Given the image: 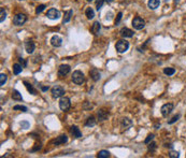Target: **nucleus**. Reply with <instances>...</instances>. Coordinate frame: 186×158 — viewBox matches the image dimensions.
Segmentation results:
<instances>
[{"label": "nucleus", "mask_w": 186, "mask_h": 158, "mask_svg": "<svg viewBox=\"0 0 186 158\" xmlns=\"http://www.w3.org/2000/svg\"><path fill=\"white\" fill-rule=\"evenodd\" d=\"M72 81L77 85L83 84L85 81V77H84V74H83V72H81V71H79V70L74 71L73 73H72Z\"/></svg>", "instance_id": "f257e3e1"}, {"label": "nucleus", "mask_w": 186, "mask_h": 158, "mask_svg": "<svg viewBox=\"0 0 186 158\" xmlns=\"http://www.w3.org/2000/svg\"><path fill=\"white\" fill-rule=\"evenodd\" d=\"M129 47V42L126 40H119L115 44V49L118 53H125Z\"/></svg>", "instance_id": "f03ea898"}, {"label": "nucleus", "mask_w": 186, "mask_h": 158, "mask_svg": "<svg viewBox=\"0 0 186 158\" xmlns=\"http://www.w3.org/2000/svg\"><path fill=\"white\" fill-rule=\"evenodd\" d=\"M51 94H52V97L54 99L60 98V97H63V96L65 95V89H63L61 86H59V85H56V86H54V87L52 88Z\"/></svg>", "instance_id": "7ed1b4c3"}, {"label": "nucleus", "mask_w": 186, "mask_h": 158, "mask_svg": "<svg viewBox=\"0 0 186 158\" xmlns=\"http://www.w3.org/2000/svg\"><path fill=\"white\" fill-rule=\"evenodd\" d=\"M132 27L134 29H137V30H141V29H143L145 27V21L140 16H136L132 19Z\"/></svg>", "instance_id": "20e7f679"}, {"label": "nucleus", "mask_w": 186, "mask_h": 158, "mask_svg": "<svg viewBox=\"0 0 186 158\" xmlns=\"http://www.w3.org/2000/svg\"><path fill=\"white\" fill-rule=\"evenodd\" d=\"M27 21V16L23 13H20V14H16L13 18V24L15 26H22V25H24Z\"/></svg>", "instance_id": "39448f33"}, {"label": "nucleus", "mask_w": 186, "mask_h": 158, "mask_svg": "<svg viewBox=\"0 0 186 158\" xmlns=\"http://www.w3.org/2000/svg\"><path fill=\"white\" fill-rule=\"evenodd\" d=\"M70 105H71V102H70V99L68 98V97H61L59 100V108L61 111H67V110L70 109Z\"/></svg>", "instance_id": "423d86ee"}, {"label": "nucleus", "mask_w": 186, "mask_h": 158, "mask_svg": "<svg viewBox=\"0 0 186 158\" xmlns=\"http://www.w3.org/2000/svg\"><path fill=\"white\" fill-rule=\"evenodd\" d=\"M172 110H173V104L172 103H166V104H164L162 106L160 112H162V115L164 117H167L172 112Z\"/></svg>", "instance_id": "0eeeda50"}, {"label": "nucleus", "mask_w": 186, "mask_h": 158, "mask_svg": "<svg viewBox=\"0 0 186 158\" xmlns=\"http://www.w3.org/2000/svg\"><path fill=\"white\" fill-rule=\"evenodd\" d=\"M46 16H47V18H49V19H58V18L60 17V13L58 10L52 8V9H49V10L47 11Z\"/></svg>", "instance_id": "6e6552de"}, {"label": "nucleus", "mask_w": 186, "mask_h": 158, "mask_svg": "<svg viewBox=\"0 0 186 158\" xmlns=\"http://www.w3.org/2000/svg\"><path fill=\"white\" fill-rule=\"evenodd\" d=\"M69 72H70V66H68V65H60L58 68V77H63Z\"/></svg>", "instance_id": "1a4fd4ad"}, {"label": "nucleus", "mask_w": 186, "mask_h": 158, "mask_svg": "<svg viewBox=\"0 0 186 158\" xmlns=\"http://www.w3.org/2000/svg\"><path fill=\"white\" fill-rule=\"evenodd\" d=\"M51 44H52L54 47H59V46H61V44H63V39L57 35H53L52 39H51Z\"/></svg>", "instance_id": "9d476101"}, {"label": "nucleus", "mask_w": 186, "mask_h": 158, "mask_svg": "<svg viewBox=\"0 0 186 158\" xmlns=\"http://www.w3.org/2000/svg\"><path fill=\"white\" fill-rule=\"evenodd\" d=\"M119 33L123 38H132L134 37V31L131 29L127 28V27H124V28L121 29Z\"/></svg>", "instance_id": "9b49d317"}, {"label": "nucleus", "mask_w": 186, "mask_h": 158, "mask_svg": "<svg viewBox=\"0 0 186 158\" xmlns=\"http://www.w3.org/2000/svg\"><path fill=\"white\" fill-rule=\"evenodd\" d=\"M89 75H91V80L93 81H99L100 80V77H101V74H100V72H99L98 69H96V68H93L91 71H89Z\"/></svg>", "instance_id": "f8f14e48"}, {"label": "nucleus", "mask_w": 186, "mask_h": 158, "mask_svg": "<svg viewBox=\"0 0 186 158\" xmlns=\"http://www.w3.org/2000/svg\"><path fill=\"white\" fill-rule=\"evenodd\" d=\"M36 49V44L32 41H26L25 42V49H26V52L28 53V54H31V53H33V51H35Z\"/></svg>", "instance_id": "ddd939ff"}, {"label": "nucleus", "mask_w": 186, "mask_h": 158, "mask_svg": "<svg viewBox=\"0 0 186 158\" xmlns=\"http://www.w3.org/2000/svg\"><path fill=\"white\" fill-rule=\"evenodd\" d=\"M68 141V137L66 134H60L59 137H57L55 140L53 141V143L55 145H59V144H65Z\"/></svg>", "instance_id": "4468645a"}, {"label": "nucleus", "mask_w": 186, "mask_h": 158, "mask_svg": "<svg viewBox=\"0 0 186 158\" xmlns=\"http://www.w3.org/2000/svg\"><path fill=\"white\" fill-rule=\"evenodd\" d=\"M70 134L73 136L74 138H81L82 137V132L80 128L77 126H71L70 128Z\"/></svg>", "instance_id": "2eb2a0df"}, {"label": "nucleus", "mask_w": 186, "mask_h": 158, "mask_svg": "<svg viewBox=\"0 0 186 158\" xmlns=\"http://www.w3.org/2000/svg\"><path fill=\"white\" fill-rule=\"evenodd\" d=\"M160 4V0H148V6L151 10H156Z\"/></svg>", "instance_id": "dca6fc26"}, {"label": "nucleus", "mask_w": 186, "mask_h": 158, "mask_svg": "<svg viewBox=\"0 0 186 158\" xmlns=\"http://www.w3.org/2000/svg\"><path fill=\"white\" fill-rule=\"evenodd\" d=\"M108 112H105L104 110H99L98 111V114H97V117H98V120L99 122H103L108 118Z\"/></svg>", "instance_id": "f3484780"}, {"label": "nucleus", "mask_w": 186, "mask_h": 158, "mask_svg": "<svg viewBox=\"0 0 186 158\" xmlns=\"http://www.w3.org/2000/svg\"><path fill=\"white\" fill-rule=\"evenodd\" d=\"M100 27H101V24H100L99 22H95L91 28V32H93L94 35H98L99 31H100Z\"/></svg>", "instance_id": "a211bd4d"}, {"label": "nucleus", "mask_w": 186, "mask_h": 158, "mask_svg": "<svg viewBox=\"0 0 186 158\" xmlns=\"http://www.w3.org/2000/svg\"><path fill=\"white\" fill-rule=\"evenodd\" d=\"M121 125H122V127H123L124 129H128L129 127H131V125H132V122H131V120H129V118L125 117V118H123V120H122V122H121Z\"/></svg>", "instance_id": "6ab92c4d"}, {"label": "nucleus", "mask_w": 186, "mask_h": 158, "mask_svg": "<svg viewBox=\"0 0 186 158\" xmlns=\"http://www.w3.org/2000/svg\"><path fill=\"white\" fill-rule=\"evenodd\" d=\"M72 14H73V11H72V10H68V11H66V12H65V15H63V24H65V23H68V22L70 21Z\"/></svg>", "instance_id": "aec40b11"}, {"label": "nucleus", "mask_w": 186, "mask_h": 158, "mask_svg": "<svg viewBox=\"0 0 186 158\" xmlns=\"http://www.w3.org/2000/svg\"><path fill=\"white\" fill-rule=\"evenodd\" d=\"M12 99L13 100H16V101H22L23 98H22V95L20 94V91L17 89H13L12 91Z\"/></svg>", "instance_id": "412c9836"}, {"label": "nucleus", "mask_w": 186, "mask_h": 158, "mask_svg": "<svg viewBox=\"0 0 186 158\" xmlns=\"http://www.w3.org/2000/svg\"><path fill=\"white\" fill-rule=\"evenodd\" d=\"M23 66L22 65H20V63H14L13 65V73L15 74V75H17V74H20L22 72V70H23Z\"/></svg>", "instance_id": "4be33fe9"}, {"label": "nucleus", "mask_w": 186, "mask_h": 158, "mask_svg": "<svg viewBox=\"0 0 186 158\" xmlns=\"http://www.w3.org/2000/svg\"><path fill=\"white\" fill-rule=\"evenodd\" d=\"M24 84H25V86H26V88H27V90H28L31 95H37V91H36V89L33 88V86H32L30 83L24 81Z\"/></svg>", "instance_id": "5701e85b"}, {"label": "nucleus", "mask_w": 186, "mask_h": 158, "mask_svg": "<svg viewBox=\"0 0 186 158\" xmlns=\"http://www.w3.org/2000/svg\"><path fill=\"white\" fill-rule=\"evenodd\" d=\"M85 15H86V17L88 19H93V18L95 17V12H94V10L91 8H87L86 11H85Z\"/></svg>", "instance_id": "b1692460"}, {"label": "nucleus", "mask_w": 186, "mask_h": 158, "mask_svg": "<svg viewBox=\"0 0 186 158\" xmlns=\"http://www.w3.org/2000/svg\"><path fill=\"white\" fill-rule=\"evenodd\" d=\"M96 125V120L94 116H91L86 120V123H85V126L86 127H93Z\"/></svg>", "instance_id": "393cba45"}, {"label": "nucleus", "mask_w": 186, "mask_h": 158, "mask_svg": "<svg viewBox=\"0 0 186 158\" xmlns=\"http://www.w3.org/2000/svg\"><path fill=\"white\" fill-rule=\"evenodd\" d=\"M164 73H165L166 75H168V77L173 75V74L176 73V69H174V68H165V69H164Z\"/></svg>", "instance_id": "a878e982"}, {"label": "nucleus", "mask_w": 186, "mask_h": 158, "mask_svg": "<svg viewBox=\"0 0 186 158\" xmlns=\"http://www.w3.org/2000/svg\"><path fill=\"white\" fill-rule=\"evenodd\" d=\"M98 158H108L110 157V153L108 151H105V150H102L98 153Z\"/></svg>", "instance_id": "bb28decb"}, {"label": "nucleus", "mask_w": 186, "mask_h": 158, "mask_svg": "<svg viewBox=\"0 0 186 158\" xmlns=\"http://www.w3.org/2000/svg\"><path fill=\"white\" fill-rule=\"evenodd\" d=\"M6 18H7V12L4 11L3 8H1V9H0V22L3 23Z\"/></svg>", "instance_id": "cd10ccee"}, {"label": "nucleus", "mask_w": 186, "mask_h": 158, "mask_svg": "<svg viewBox=\"0 0 186 158\" xmlns=\"http://www.w3.org/2000/svg\"><path fill=\"white\" fill-rule=\"evenodd\" d=\"M7 80H8V77L6 74L4 73L0 74V86H3V85L7 83Z\"/></svg>", "instance_id": "c85d7f7f"}, {"label": "nucleus", "mask_w": 186, "mask_h": 158, "mask_svg": "<svg viewBox=\"0 0 186 158\" xmlns=\"http://www.w3.org/2000/svg\"><path fill=\"white\" fill-rule=\"evenodd\" d=\"M13 110H14V111L20 110V111H22V112H27V111H28L27 106H25V105H15L14 108H13Z\"/></svg>", "instance_id": "c756f323"}, {"label": "nucleus", "mask_w": 186, "mask_h": 158, "mask_svg": "<svg viewBox=\"0 0 186 158\" xmlns=\"http://www.w3.org/2000/svg\"><path fill=\"white\" fill-rule=\"evenodd\" d=\"M104 2H107V0H97V1H96V9H97V11H99L101 9Z\"/></svg>", "instance_id": "7c9ffc66"}, {"label": "nucleus", "mask_w": 186, "mask_h": 158, "mask_svg": "<svg viewBox=\"0 0 186 158\" xmlns=\"http://www.w3.org/2000/svg\"><path fill=\"white\" fill-rule=\"evenodd\" d=\"M44 9H45V4H40V6H38L37 9H36V14L42 13L43 11H44Z\"/></svg>", "instance_id": "2f4dec72"}, {"label": "nucleus", "mask_w": 186, "mask_h": 158, "mask_svg": "<svg viewBox=\"0 0 186 158\" xmlns=\"http://www.w3.org/2000/svg\"><path fill=\"white\" fill-rule=\"evenodd\" d=\"M20 125H21V127L23 129H28L29 127H30V124H29L27 120H23V122H21Z\"/></svg>", "instance_id": "473e14b6"}, {"label": "nucleus", "mask_w": 186, "mask_h": 158, "mask_svg": "<svg viewBox=\"0 0 186 158\" xmlns=\"http://www.w3.org/2000/svg\"><path fill=\"white\" fill-rule=\"evenodd\" d=\"M179 156H180V153L176 151H171L170 154H169V157H171V158H178Z\"/></svg>", "instance_id": "72a5a7b5"}, {"label": "nucleus", "mask_w": 186, "mask_h": 158, "mask_svg": "<svg viewBox=\"0 0 186 158\" xmlns=\"http://www.w3.org/2000/svg\"><path fill=\"white\" fill-rule=\"evenodd\" d=\"M153 139H154V134H148V138H146V139H145V141H144V143H145V144H148L152 140H153Z\"/></svg>", "instance_id": "f704fd0d"}, {"label": "nucleus", "mask_w": 186, "mask_h": 158, "mask_svg": "<svg viewBox=\"0 0 186 158\" xmlns=\"http://www.w3.org/2000/svg\"><path fill=\"white\" fill-rule=\"evenodd\" d=\"M156 143H154V142H152L150 145H148V151H151V152H154L155 150H156Z\"/></svg>", "instance_id": "c9c22d12"}, {"label": "nucleus", "mask_w": 186, "mask_h": 158, "mask_svg": "<svg viewBox=\"0 0 186 158\" xmlns=\"http://www.w3.org/2000/svg\"><path fill=\"white\" fill-rule=\"evenodd\" d=\"M179 118H180V115H176V116H173V117H172L171 120H169V122H168V124H170V125H171V124L176 123V120H179Z\"/></svg>", "instance_id": "e433bc0d"}, {"label": "nucleus", "mask_w": 186, "mask_h": 158, "mask_svg": "<svg viewBox=\"0 0 186 158\" xmlns=\"http://www.w3.org/2000/svg\"><path fill=\"white\" fill-rule=\"evenodd\" d=\"M122 16H123V13L122 12H119L118 14H117V17H116V19H115V25H117L121 22V19H122Z\"/></svg>", "instance_id": "4c0bfd02"}, {"label": "nucleus", "mask_w": 186, "mask_h": 158, "mask_svg": "<svg viewBox=\"0 0 186 158\" xmlns=\"http://www.w3.org/2000/svg\"><path fill=\"white\" fill-rule=\"evenodd\" d=\"M20 63H23V67H26V66H27V60H25V59H23V58H20Z\"/></svg>", "instance_id": "58836bf2"}, {"label": "nucleus", "mask_w": 186, "mask_h": 158, "mask_svg": "<svg viewBox=\"0 0 186 158\" xmlns=\"http://www.w3.org/2000/svg\"><path fill=\"white\" fill-rule=\"evenodd\" d=\"M41 89H42V91H46L49 89V86H41Z\"/></svg>", "instance_id": "ea45409f"}, {"label": "nucleus", "mask_w": 186, "mask_h": 158, "mask_svg": "<svg viewBox=\"0 0 186 158\" xmlns=\"http://www.w3.org/2000/svg\"><path fill=\"white\" fill-rule=\"evenodd\" d=\"M112 1H114V0H107V2H108V3H111Z\"/></svg>", "instance_id": "a19ab883"}, {"label": "nucleus", "mask_w": 186, "mask_h": 158, "mask_svg": "<svg viewBox=\"0 0 186 158\" xmlns=\"http://www.w3.org/2000/svg\"><path fill=\"white\" fill-rule=\"evenodd\" d=\"M174 2H176V3H178V0H174Z\"/></svg>", "instance_id": "79ce46f5"}, {"label": "nucleus", "mask_w": 186, "mask_h": 158, "mask_svg": "<svg viewBox=\"0 0 186 158\" xmlns=\"http://www.w3.org/2000/svg\"><path fill=\"white\" fill-rule=\"evenodd\" d=\"M87 1H93V0H87Z\"/></svg>", "instance_id": "37998d69"}]
</instances>
